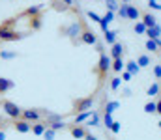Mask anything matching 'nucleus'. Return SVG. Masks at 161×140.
Segmentation results:
<instances>
[{
    "mask_svg": "<svg viewBox=\"0 0 161 140\" xmlns=\"http://www.w3.org/2000/svg\"><path fill=\"white\" fill-rule=\"evenodd\" d=\"M111 67H113V58L111 56H107L105 52H101L99 54V62H97V65H96V73H97V77H99V80H103L105 77H107V73L111 71Z\"/></svg>",
    "mask_w": 161,
    "mask_h": 140,
    "instance_id": "nucleus-1",
    "label": "nucleus"
},
{
    "mask_svg": "<svg viewBox=\"0 0 161 140\" xmlns=\"http://www.w3.org/2000/svg\"><path fill=\"white\" fill-rule=\"evenodd\" d=\"M21 38H25L23 32L13 30V28H11V21L0 26V41H17V39H21Z\"/></svg>",
    "mask_w": 161,
    "mask_h": 140,
    "instance_id": "nucleus-2",
    "label": "nucleus"
},
{
    "mask_svg": "<svg viewBox=\"0 0 161 140\" xmlns=\"http://www.w3.org/2000/svg\"><path fill=\"white\" fill-rule=\"evenodd\" d=\"M0 105H2V110H4L11 120H19V118L23 116V108H21L17 103H13V101H9V99H2Z\"/></svg>",
    "mask_w": 161,
    "mask_h": 140,
    "instance_id": "nucleus-3",
    "label": "nucleus"
},
{
    "mask_svg": "<svg viewBox=\"0 0 161 140\" xmlns=\"http://www.w3.org/2000/svg\"><path fill=\"white\" fill-rule=\"evenodd\" d=\"M64 34L71 39V43H77L80 39V34H82V21H73V23H69V24L64 28Z\"/></svg>",
    "mask_w": 161,
    "mask_h": 140,
    "instance_id": "nucleus-4",
    "label": "nucleus"
},
{
    "mask_svg": "<svg viewBox=\"0 0 161 140\" xmlns=\"http://www.w3.org/2000/svg\"><path fill=\"white\" fill-rule=\"evenodd\" d=\"M94 103H96V97H94V95H88V97L77 99V101L73 103V112H75V114H79V112H86V110H90V108L94 106Z\"/></svg>",
    "mask_w": 161,
    "mask_h": 140,
    "instance_id": "nucleus-5",
    "label": "nucleus"
},
{
    "mask_svg": "<svg viewBox=\"0 0 161 140\" xmlns=\"http://www.w3.org/2000/svg\"><path fill=\"white\" fill-rule=\"evenodd\" d=\"M21 118L30 122V123H36V122L43 120V110L41 108H23V116Z\"/></svg>",
    "mask_w": 161,
    "mask_h": 140,
    "instance_id": "nucleus-6",
    "label": "nucleus"
},
{
    "mask_svg": "<svg viewBox=\"0 0 161 140\" xmlns=\"http://www.w3.org/2000/svg\"><path fill=\"white\" fill-rule=\"evenodd\" d=\"M80 41L84 45H97V36L88 28L86 21H82V34H80Z\"/></svg>",
    "mask_w": 161,
    "mask_h": 140,
    "instance_id": "nucleus-7",
    "label": "nucleus"
},
{
    "mask_svg": "<svg viewBox=\"0 0 161 140\" xmlns=\"http://www.w3.org/2000/svg\"><path fill=\"white\" fill-rule=\"evenodd\" d=\"M13 129L17 133H28V131H32V123L26 122V120H23V118H19V120L13 122Z\"/></svg>",
    "mask_w": 161,
    "mask_h": 140,
    "instance_id": "nucleus-8",
    "label": "nucleus"
},
{
    "mask_svg": "<svg viewBox=\"0 0 161 140\" xmlns=\"http://www.w3.org/2000/svg\"><path fill=\"white\" fill-rule=\"evenodd\" d=\"M69 135L73 137V138H86L88 137V131H86V127H82V125H71L69 127Z\"/></svg>",
    "mask_w": 161,
    "mask_h": 140,
    "instance_id": "nucleus-9",
    "label": "nucleus"
},
{
    "mask_svg": "<svg viewBox=\"0 0 161 140\" xmlns=\"http://www.w3.org/2000/svg\"><path fill=\"white\" fill-rule=\"evenodd\" d=\"M113 19H114V11H105V15L101 17V23H99V26H101L103 34L109 30V24L113 23Z\"/></svg>",
    "mask_w": 161,
    "mask_h": 140,
    "instance_id": "nucleus-10",
    "label": "nucleus"
},
{
    "mask_svg": "<svg viewBox=\"0 0 161 140\" xmlns=\"http://www.w3.org/2000/svg\"><path fill=\"white\" fill-rule=\"evenodd\" d=\"M141 21L146 24V28H154L156 24H158V19L150 13V11H142V15H141Z\"/></svg>",
    "mask_w": 161,
    "mask_h": 140,
    "instance_id": "nucleus-11",
    "label": "nucleus"
},
{
    "mask_svg": "<svg viewBox=\"0 0 161 140\" xmlns=\"http://www.w3.org/2000/svg\"><path fill=\"white\" fill-rule=\"evenodd\" d=\"M15 88V82L11 79H6V77H0V95H4L6 92L13 90Z\"/></svg>",
    "mask_w": 161,
    "mask_h": 140,
    "instance_id": "nucleus-12",
    "label": "nucleus"
},
{
    "mask_svg": "<svg viewBox=\"0 0 161 140\" xmlns=\"http://www.w3.org/2000/svg\"><path fill=\"white\" fill-rule=\"evenodd\" d=\"M141 15H142V11H141L137 6L127 4V21H139V19H141Z\"/></svg>",
    "mask_w": 161,
    "mask_h": 140,
    "instance_id": "nucleus-13",
    "label": "nucleus"
},
{
    "mask_svg": "<svg viewBox=\"0 0 161 140\" xmlns=\"http://www.w3.org/2000/svg\"><path fill=\"white\" fill-rule=\"evenodd\" d=\"M47 122L45 120H41V122H36V123H32V133L36 135V137H43V133L47 131Z\"/></svg>",
    "mask_w": 161,
    "mask_h": 140,
    "instance_id": "nucleus-14",
    "label": "nucleus"
},
{
    "mask_svg": "<svg viewBox=\"0 0 161 140\" xmlns=\"http://www.w3.org/2000/svg\"><path fill=\"white\" fill-rule=\"evenodd\" d=\"M53 6H54V9H58V11H68L69 6H73V0H54Z\"/></svg>",
    "mask_w": 161,
    "mask_h": 140,
    "instance_id": "nucleus-15",
    "label": "nucleus"
},
{
    "mask_svg": "<svg viewBox=\"0 0 161 140\" xmlns=\"http://www.w3.org/2000/svg\"><path fill=\"white\" fill-rule=\"evenodd\" d=\"M122 54H124V45H122L120 41H116L114 45L111 47V58L116 60V58H122Z\"/></svg>",
    "mask_w": 161,
    "mask_h": 140,
    "instance_id": "nucleus-16",
    "label": "nucleus"
},
{
    "mask_svg": "<svg viewBox=\"0 0 161 140\" xmlns=\"http://www.w3.org/2000/svg\"><path fill=\"white\" fill-rule=\"evenodd\" d=\"M90 116H92V110H86V112H79V114H75L73 125H79V123H86Z\"/></svg>",
    "mask_w": 161,
    "mask_h": 140,
    "instance_id": "nucleus-17",
    "label": "nucleus"
},
{
    "mask_svg": "<svg viewBox=\"0 0 161 140\" xmlns=\"http://www.w3.org/2000/svg\"><path fill=\"white\" fill-rule=\"evenodd\" d=\"M146 36H148V39H159L161 26H159V24H156L154 28H148V30H146Z\"/></svg>",
    "mask_w": 161,
    "mask_h": 140,
    "instance_id": "nucleus-18",
    "label": "nucleus"
},
{
    "mask_svg": "<svg viewBox=\"0 0 161 140\" xmlns=\"http://www.w3.org/2000/svg\"><path fill=\"white\" fill-rule=\"evenodd\" d=\"M125 71H129L131 75H137V73L141 71V65H139L135 60H129V62H125Z\"/></svg>",
    "mask_w": 161,
    "mask_h": 140,
    "instance_id": "nucleus-19",
    "label": "nucleus"
},
{
    "mask_svg": "<svg viewBox=\"0 0 161 140\" xmlns=\"http://www.w3.org/2000/svg\"><path fill=\"white\" fill-rule=\"evenodd\" d=\"M103 39H105V43H109V45L113 47L116 43V32H114V30H107V32L103 34Z\"/></svg>",
    "mask_w": 161,
    "mask_h": 140,
    "instance_id": "nucleus-20",
    "label": "nucleus"
},
{
    "mask_svg": "<svg viewBox=\"0 0 161 140\" xmlns=\"http://www.w3.org/2000/svg\"><path fill=\"white\" fill-rule=\"evenodd\" d=\"M133 30H135L137 36H146V30H148V28H146V24H144L142 21H137L135 26H133Z\"/></svg>",
    "mask_w": 161,
    "mask_h": 140,
    "instance_id": "nucleus-21",
    "label": "nucleus"
},
{
    "mask_svg": "<svg viewBox=\"0 0 161 140\" xmlns=\"http://www.w3.org/2000/svg\"><path fill=\"white\" fill-rule=\"evenodd\" d=\"M99 120H101V116H99V112H92V116L88 118V122H86V125H90V127H99Z\"/></svg>",
    "mask_w": 161,
    "mask_h": 140,
    "instance_id": "nucleus-22",
    "label": "nucleus"
},
{
    "mask_svg": "<svg viewBox=\"0 0 161 140\" xmlns=\"http://www.w3.org/2000/svg\"><path fill=\"white\" fill-rule=\"evenodd\" d=\"M159 93H161V88H159L158 82H154V84L148 86V90H146V95H148V97H156V95H159Z\"/></svg>",
    "mask_w": 161,
    "mask_h": 140,
    "instance_id": "nucleus-23",
    "label": "nucleus"
},
{
    "mask_svg": "<svg viewBox=\"0 0 161 140\" xmlns=\"http://www.w3.org/2000/svg\"><path fill=\"white\" fill-rule=\"evenodd\" d=\"M144 112H146V114L158 112V101H148V103L144 105Z\"/></svg>",
    "mask_w": 161,
    "mask_h": 140,
    "instance_id": "nucleus-24",
    "label": "nucleus"
},
{
    "mask_svg": "<svg viewBox=\"0 0 161 140\" xmlns=\"http://www.w3.org/2000/svg\"><path fill=\"white\" fill-rule=\"evenodd\" d=\"M124 67H125V64H124V60H122V58H116V60H113V67H111V69H113L114 73H120Z\"/></svg>",
    "mask_w": 161,
    "mask_h": 140,
    "instance_id": "nucleus-25",
    "label": "nucleus"
},
{
    "mask_svg": "<svg viewBox=\"0 0 161 140\" xmlns=\"http://www.w3.org/2000/svg\"><path fill=\"white\" fill-rule=\"evenodd\" d=\"M118 106H120L118 101H107V105H105V112H107V114H113Z\"/></svg>",
    "mask_w": 161,
    "mask_h": 140,
    "instance_id": "nucleus-26",
    "label": "nucleus"
},
{
    "mask_svg": "<svg viewBox=\"0 0 161 140\" xmlns=\"http://www.w3.org/2000/svg\"><path fill=\"white\" fill-rule=\"evenodd\" d=\"M146 50H152L154 54L161 52L159 47H158V41H156V39H148V41H146Z\"/></svg>",
    "mask_w": 161,
    "mask_h": 140,
    "instance_id": "nucleus-27",
    "label": "nucleus"
},
{
    "mask_svg": "<svg viewBox=\"0 0 161 140\" xmlns=\"http://www.w3.org/2000/svg\"><path fill=\"white\" fill-rule=\"evenodd\" d=\"M49 127H51V129H54V131H60V129H66V127H68V123H66L64 120H58V122L49 123Z\"/></svg>",
    "mask_w": 161,
    "mask_h": 140,
    "instance_id": "nucleus-28",
    "label": "nucleus"
},
{
    "mask_svg": "<svg viewBox=\"0 0 161 140\" xmlns=\"http://www.w3.org/2000/svg\"><path fill=\"white\" fill-rule=\"evenodd\" d=\"M105 4H107V11H118L120 8L118 0H105Z\"/></svg>",
    "mask_w": 161,
    "mask_h": 140,
    "instance_id": "nucleus-29",
    "label": "nucleus"
},
{
    "mask_svg": "<svg viewBox=\"0 0 161 140\" xmlns=\"http://www.w3.org/2000/svg\"><path fill=\"white\" fill-rule=\"evenodd\" d=\"M137 64H139L141 67L150 65V56H148V54H141V56H139V60H137Z\"/></svg>",
    "mask_w": 161,
    "mask_h": 140,
    "instance_id": "nucleus-30",
    "label": "nucleus"
},
{
    "mask_svg": "<svg viewBox=\"0 0 161 140\" xmlns=\"http://www.w3.org/2000/svg\"><path fill=\"white\" fill-rule=\"evenodd\" d=\"M120 84H122V79H120V77L111 79V90H113V92H116V90L120 88Z\"/></svg>",
    "mask_w": 161,
    "mask_h": 140,
    "instance_id": "nucleus-31",
    "label": "nucleus"
},
{
    "mask_svg": "<svg viewBox=\"0 0 161 140\" xmlns=\"http://www.w3.org/2000/svg\"><path fill=\"white\" fill-rule=\"evenodd\" d=\"M86 17H88V19H92V21H94V23H97V24L101 23V15H97L96 11H86Z\"/></svg>",
    "mask_w": 161,
    "mask_h": 140,
    "instance_id": "nucleus-32",
    "label": "nucleus"
},
{
    "mask_svg": "<svg viewBox=\"0 0 161 140\" xmlns=\"http://www.w3.org/2000/svg\"><path fill=\"white\" fill-rule=\"evenodd\" d=\"M113 122H114V120H113V114H107V112H105V114H103V123H105L107 129H111Z\"/></svg>",
    "mask_w": 161,
    "mask_h": 140,
    "instance_id": "nucleus-33",
    "label": "nucleus"
},
{
    "mask_svg": "<svg viewBox=\"0 0 161 140\" xmlns=\"http://www.w3.org/2000/svg\"><path fill=\"white\" fill-rule=\"evenodd\" d=\"M17 56V52H8V50H0V58L2 60H11V58H15Z\"/></svg>",
    "mask_w": 161,
    "mask_h": 140,
    "instance_id": "nucleus-34",
    "label": "nucleus"
},
{
    "mask_svg": "<svg viewBox=\"0 0 161 140\" xmlns=\"http://www.w3.org/2000/svg\"><path fill=\"white\" fill-rule=\"evenodd\" d=\"M54 133H56L54 129H51V127H47V131L43 133V138H45V140H54Z\"/></svg>",
    "mask_w": 161,
    "mask_h": 140,
    "instance_id": "nucleus-35",
    "label": "nucleus"
},
{
    "mask_svg": "<svg viewBox=\"0 0 161 140\" xmlns=\"http://www.w3.org/2000/svg\"><path fill=\"white\" fill-rule=\"evenodd\" d=\"M118 15H120L122 19H127V4H120V8H118Z\"/></svg>",
    "mask_w": 161,
    "mask_h": 140,
    "instance_id": "nucleus-36",
    "label": "nucleus"
},
{
    "mask_svg": "<svg viewBox=\"0 0 161 140\" xmlns=\"http://www.w3.org/2000/svg\"><path fill=\"white\" fill-rule=\"evenodd\" d=\"M120 129H122V123H120V122H113V125H111V131H113L114 135H118V133H120Z\"/></svg>",
    "mask_w": 161,
    "mask_h": 140,
    "instance_id": "nucleus-37",
    "label": "nucleus"
},
{
    "mask_svg": "<svg viewBox=\"0 0 161 140\" xmlns=\"http://www.w3.org/2000/svg\"><path fill=\"white\" fill-rule=\"evenodd\" d=\"M154 77H156V79H161V65L159 64L154 65Z\"/></svg>",
    "mask_w": 161,
    "mask_h": 140,
    "instance_id": "nucleus-38",
    "label": "nucleus"
},
{
    "mask_svg": "<svg viewBox=\"0 0 161 140\" xmlns=\"http://www.w3.org/2000/svg\"><path fill=\"white\" fill-rule=\"evenodd\" d=\"M148 8H150V9H156V11H161V6L156 0H154V2H148Z\"/></svg>",
    "mask_w": 161,
    "mask_h": 140,
    "instance_id": "nucleus-39",
    "label": "nucleus"
},
{
    "mask_svg": "<svg viewBox=\"0 0 161 140\" xmlns=\"http://www.w3.org/2000/svg\"><path fill=\"white\" fill-rule=\"evenodd\" d=\"M131 77H133V75H131L129 71H124V73H122V79H124V82H129V80H131Z\"/></svg>",
    "mask_w": 161,
    "mask_h": 140,
    "instance_id": "nucleus-40",
    "label": "nucleus"
},
{
    "mask_svg": "<svg viewBox=\"0 0 161 140\" xmlns=\"http://www.w3.org/2000/svg\"><path fill=\"white\" fill-rule=\"evenodd\" d=\"M0 140H6V133H4V129H0Z\"/></svg>",
    "mask_w": 161,
    "mask_h": 140,
    "instance_id": "nucleus-41",
    "label": "nucleus"
},
{
    "mask_svg": "<svg viewBox=\"0 0 161 140\" xmlns=\"http://www.w3.org/2000/svg\"><path fill=\"white\" fill-rule=\"evenodd\" d=\"M158 114H159V116H161V99H159V101H158Z\"/></svg>",
    "mask_w": 161,
    "mask_h": 140,
    "instance_id": "nucleus-42",
    "label": "nucleus"
},
{
    "mask_svg": "<svg viewBox=\"0 0 161 140\" xmlns=\"http://www.w3.org/2000/svg\"><path fill=\"white\" fill-rule=\"evenodd\" d=\"M84 140H97V138H96V137H92V135L88 133V137H86V138H84Z\"/></svg>",
    "mask_w": 161,
    "mask_h": 140,
    "instance_id": "nucleus-43",
    "label": "nucleus"
},
{
    "mask_svg": "<svg viewBox=\"0 0 161 140\" xmlns=\"http://www.w3.org/2000/svg\"><path fill=\"white\" fill-rule=\"evenodd\" d=\"M120 4H131V0H120Z\"/></svg>",
    "mask_w": 161,
    "mask_h": 140,
    "instance_id": "nucleus-44",
    "label": "nucleus"
},
{
    "mask_svg": "<svg viewBox=\"0 0 161 140\" xmlns=\"http://www.w3.org/2000/svg\"><path fill=\"white\" fill-rule=\"evenodd\" d=\"M4 127H6V123H4V122L0 120V129H4Z\"/></svg>",
    "mask_w": 161,
    "mask_h": 140,
    "instance_id": "nucleus-45",
    "label": "nucleus"
},
{
    "mask_svg": "<svg viewBox=\"0 0 161 140\" xmlns=\"http://www.w3.org/2000/svg\"><path fill=\"white\" fill-rule=\"evenodd\" d=\"M158 125H159V129H161V122H159V123H158Z\"/></svg>",
    "mask_w": 161,
    "mask_h": 140,
    "instance_id": "nucleus-46",
    "label": "nucleus"
},
{
    "mask_svg": "<svg viewBox=\"0 0 161 140\" xmlns=\"http://www.w3.org/2000/svg\"><path fill=\"white\" fill-rule=\"evenodd\" d=\"M148 2H154V0H148Z\"/></svg>",
    "mask_w": 161,
    "mask_h": 140,
    "instance_id": "nucleus-47",
    "label": "nucleus"
},
{
    "mask_svg": "<svg viewBox=\"0 0 161 140\" xmlns=\"http://www.w3.org/2000/svg\"><path fill=\"white\" fill-rule=\"evenodd\" d=\"M159 88H161V84H159Z\"/></svg>",
    "mask_w": 161,
    "mask_h": 140,
    "instance_id": "nucleus-48",
    "label": "nucleus"
}]
</instances>
